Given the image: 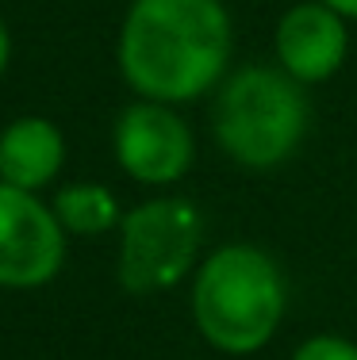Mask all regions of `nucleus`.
<instances>
[{
  "label": "nucleus",
  "instance_id": "obj_6",
  "mask_svg": "<svg viewBox=\"0 0 357 360\" xmlns=\"http://www.w3.org/2000/svg\"><path fill=\"white\" fill-rule=\"evenodd\" d=\"M115 161L139 184H177L192 169L196 142L169 104L139 100L115 119Z\"/></svg>",
  "mask_w": 357,
  "mask_h": 360
},
{
  "label": "nucleus",
  "instance_id": "obj_5",
  "mask_svg": "<svg viewBox=\"0 0 357 360\" xmlns=\"http://www.w3.org/2000/svg\"><path fill=\"white\" fill-rule=\"evenodd\" d=\"M65 230L54 207L35 192L0 180V288L31 291L46 288L62 272Z\"/></svg>",
  "mask_w": 357,
  "mask_h": 360
},
{
  "label": "nucleus",
  "instance_id": "obj_11",
  "mask_svg": "<svg viewBox=\"0 0 357 360\" xmlns=\"http://www.w3.org/2000/svg\"><path fill=\"white\" fill-rule=\"evenodd\" d=\"M8 58H12V35H8L4 20H0V73L8 70Z\"/></svg>",
  "mask_w": 357,
  "mask_h": 360
},
{
  "label": "nucleus",
  "instance_id": "obj_4",
  "mask_svg": "<svg viewBox=\"0 0 357 360\" xmlns=\"http://www.w3.org/2000/svg\"><path fill=\"white\" fill-rule=\"evenodd\" d=\"M203 242V219L192 200L161 195L127 211L119 222V284L131 295H154L181 284Z\"/></svg>",
  "mask_w": 357,
  "mask_h": 360
},
{
  "label": "nucleus",
  "instance_id": "obj_7",
  "mask_svg": "<svg viewBox=\"0 0 357 360\" xmlns=\"http://www.w3.org/2000/svg\"><path fill=\"white\" fill-rule=\"evenodd\" d=\"M277 58L280 70L300 84H319L334 77L346 62L350 35H346V15H338L330 4H296L277 23Z\"/></svg>",
  "mask_w": 357,
  "mask_h": 360
},
{
  "label": "nucleus",
  "instance_id": "obj_12",
  "mask_svg": "<svg viewBox=\"0 0 357 360\" xmlns=\"http://www.w3.org/2000/svg\"><path fill=\"white\" fill-rule=\"evenodd\" d=\"M322 4H330L338 15H346V20H357V0H322Z\"/></svg>",
  "mask_w": 357,
  "mask_h": 360
},
{
  "label": "nucleus",
  "instance_id": "obj_3",
  "mask_svg": "<svg viewBox=\"0 0 357 360\" xmlns=\"http://www.w3.org/2000/svg\"><path fill=\"white\" fill-rule=\"evenodd\" d=\"M215 142L246 169H273L308 139L311 104L300 81L284 70L250 65L227 77L215 96Z\"/></svg>",
  "mask_w": 357,
  "mask_h": 360
},
{
  "label": "nucleus",
  "instance_id": "obj_8",
  "mask_svg": "<svg viewBox=\"0 0 357 360\" xmlns=\"http://www.w3.org/2000/svg\"><path fill=\"white\" fill-rule=\"evenodd\" d=\"M65 139L50 119L23 115L0 131V180L23 192H39L62 173Z\"/></svg>",
  "mask_w": 357,
  "mask_h": 360
},
{
  "label": "nucleus",
  "instance_id": "obj_1",
  "mask_svg": "<svg viewBox=\"0 0 357 360\" xmlns=\"http://www.w3.org/2000/svg\"><path fill=\"white\" fill-rule=\"evenodd\" d=\"M115 58L142 100L189 104L223 81L231 15L223 0H131Z\"/></svg>",
  "mask_w": 357,
  "mask_h": 360
},
{
  "label": "nucleus",
  "instance_id": "obj_9",
  "mask_svg": "<svg viewBox=\"0 0 357 360\" xmlns=\"http://www.w3.org/2000/svg\"><path fill=\"white\" fill-rule=\"evenodd\" d=\"M50 207H54L65 234H77V238L108 234L112 226L123 222L115 192L104 184H65V188H58Z\"/></svg>",
  "mask_w": 357,
  "mask_h": 360
},
{
  "label": "nucleus",
  "instance_id": "obj_10",
  "mask_svg": "<svg viewBox=\"0 0 357 360\" xmlns=\"http://www.w3.org/2000/svg\"><path fill=\"white\" fill-rule=\"evenodd\" d=\"M292 360H357V345L338 333H315L296 349Z\"/></svg>",
  "mask_w": 357,
  "mask_h": 360
},
{
  "label": "nucleus",
  "instance_id": "obj_2",
  "mask_svg": "<svg viewBox=\"0 0 357 360\" xmlns=\"http://www.w3.org/2000/svg\"><path fill=\"white\" fill-rule=\"evenodd\" d=\"M192 319L211 349L227 356L258 353L284 319V276L258 245H219L192 284Z\"/></svg>",
  "mask_w": 357,
  "mask_h": 360
}]
</instances>
